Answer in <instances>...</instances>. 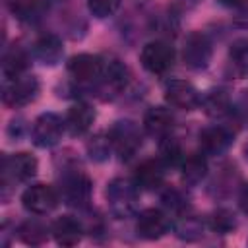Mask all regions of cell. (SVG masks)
Returning <instances> with one entry per match:
<instances>
[{
    "mask_svg": "<svg viewBox=\"0 0 248 248\" xmlns=\"http://www.w3.org/2000/svg\"><path fill=\"white\" fill-rule=\"evenodd\" d=\"M95 122V110L85 103H76L68 108L66 128L72 136H83Z\"/></svg>",
    "mask_w": 248,
    "mask_h": 248,
    "instance_id": "ac0fdd59",
    "label": "cell"
},
{
    "mask_svg": "<svg viewBox=\"0 0 248 248\" xmlns=\"http://www.w3.org/2000/svg\"><path fill=\"white\" fill-rule=\"evenodd\" d=\"M39 95V79L35 76H17L14 79H8L2 91V101L8 107H23L35 101Z\"/></svg>",
    "mask_w": 248,
    "mask_h": 248,
    "instance_id": "ba28073f",
    "label": "cell"
},
{
    "mask_svg": "<svg viewBox=\"0 0 248 248\" xmlns=\"http://www.w3.org/2000/svg\"><path fill=\"white\" fill-rule=\"evenodd\" d=\"M238 203H240V209H242V213L248 217V184L242 188V192H240V198H238Z\"/></svg>",
    "mask_w": 248,
    "mask_h": 248,
    "instance_id": "1f68e13d",
    "label": "cell"
},
{
    "mask_svg": "<svg viewBox=\"0 0 248 248\" xmlns=\"http://www.w3.org/2000/svg\"><path fill=\"white\" fill-rule=\"evenodd\" d=\"M209 227L219 234L232 232L236 229V217H234V213L231 209H225V207L215 209L211 213V217H209Z\"/></svg>",
    "mask_w": 248,
    "mask_h": 248,
    "instance_id": "484cf974",
    "label": "cell"
},
{
    "mask_svg": "<svg viewBox=\"0 0 248 248\" xmlns=\"http://www.w3.org/2000/svg\"><path fill=\"white\" fill-rule=\"evenodd\" d=\"M60 198L70 207H85L91 200V180L78 169H72L60 178Z\"/></svg>",
    "mask_w": 248,
    "mask_h": 248,
    "instance_id": "7a4b0ae2",
    "label": "cell"
},
{
    "mask_svg": "<svg viewBox=\"0 0 248 248\" xmlns=\"http://www.w3.org/2000/svg\"><path fill=\"white\" fill-rule=\"evenodd\" d=\"M37 2L39 0H6V6L10 8V12L14 16L23 19V17H27V16H31L35 12Z\"/></svg>",
    "mask_w": 248,
    "mask_h": 248,
    "instance_id": "f546056e",
    "label": "cell"
},
{
    "mask_svg": "<svg viewBox=\"0 0 248 248\" xmlns=\"http://www.w3.org/2000/svg\"><path fill=\"white\" fill-rule=\"evenodd\" d=\"M107 202L110 211L116 217H128L136 209L138 202V184L128 178H114L107 186Z\"/></svg>",
    "mask_w": 248,
    "mask_h": 248,
    "instance_id": "6da1fadb",
    "label": "cell"
},
{
    "mask_svg": "<svg viewBox=\"0 0 248 248\" xmlns=\"http://www.w3.org/2000/svg\"><path fill=\"white\" fill-rule=\"evenodd\" d=\"M182 180L184 184L196 186L200 184L207 174V161L203 153H190L182 159Z\"/></svg>",
    "mask_w": 248,
    "mask_h": 248,
    "instance_id": "d6986e66",
    "label": "cell"
},
{
    "mask_svg": "<svg viewBox=\"0 0 248 248\" xmlns=\"http://www.w3.org/2000/svg\"><path fill=\"white\" fill-rule=\"evenodd\" d=\"M64 54V46H62V41L48 33V35H41L35 43H33V56L43 62L45 66H56L60 62Z\"/></svg>",
    "mask_w": 248,
    "mask_h": 248,
    "instance_id": "e0dca14e",
    "label": "cell"
},
{
    "mask_svg": "<svg viewBox=\"0 0 248 248\" xmlns=\"http://www.w3.org/2000/svg\"><path fill=\"white\" fill-rule=\"evenodd\" d=\"M172 126H174V116L165 107H151L143 114V128L149 136L163 140L172 132Z\"/></svg>",
    "mask_w": 248,
    "mask_h": 248,
    "instance_id": "5bb4252c",
    "label": "cell"
},
{
    "mask_svg": "<svg viewBox=\"0 0 248 248\" xmlns=\"http://www.w3.org/2000/svg\"><path fill=\"white\" fill-rule=\"evenodd\" d=\"M17 234L19 238L25 242V244H31V246H37V244H43L46 238H48V227L37 219H29V221H23L17 229Z\"/></svg>",
    "mask_w": 248,
    "mask_h": 248,
    "instance_id": "cb8c5ba5",
    "label": "cell"
},
{
    "mask_svg": "<svg viewBox=\"0 0 248 248\" xmlns=\"http://www.w3.org/2000/svg\"><path fill=\"white\" fill-rule=\"evenodd\" d=\"M159 159L165 163V167H174L176 163L182 161V149H180V143L174 140V138H163L161 140V145H159Z\"/></svg>",
    "mask_w": 248,
    "mask_h": 248,
    "instance_id": "4316f807",
    "label": "cell"
},
{
    "mask_svg": "<svg viewBox=\"0 0 248 248\" xmlns=\"http://www.w3.org/2000/svg\"><path fill=\"white\" fill-rule=\"evenodd\" d=\"M232 141L231 130L225 126H209L200 132V149L203 155H221Z\"/></svg>",
    "mask_w": 248,
    "mask_h": 248,
    "instance_id": "4fadbf2b",
    "label": "cell"
},
{
    "mask_svg": "<svg viewBox=\"0 0 248 248\" xmlns=\"http://www.w3.org/2000/svg\"><path fill=\"white\" fill-rule=\"evenodd\" d=\"M83 225L72 215H62L52 223V236L60 246H76L81 240Z\"/></svg>",
    "mask_w": 248,
    "mask_h": 248,
    "instance_id": "2e32d148",
    "label": "cell"
},
{
    "mask_svg": "<svg viewBox=\"0 0 248 248\" xmlns=\"http://www.w3.org/2000/svg\"><path fill=\"white\" fill-rule=\"evenodd\" d=\"M140 62L149 74L163 76L174 64V50L165 41H151L141 48Z\"/></svg>",
    "mask_w": 248,
    "mask_h": 248,
    "instance_id": "277c9868",
    "label": "cell"
},
{
    "mask_svg": "<svg viewBox=\"0 0 248 248\" xmlns=\"http://www.w3.org/2000/svg\"><path fill=\"white\" fill-rule=\"evenodd\" d=\"M174 232L180 240H186V242H196L203 236V223L198 219V217H192V215H180V219L176 221L174 225Z\"/></svg>",
    "mask_w": 248,
    "mask_h": 248,
    "instance_id": "603a6c76",
    "label": "cell"
},
{
    "mask_svg": "<svg viewBox=\"0 0 248 248\" xmlns=\"http://www.w3.org/2000/svg\"><path fill=\"white\" fill-rule=\"evenodd\" d=\"M169 231V217L161 209H143L136 221V232L143 240H157Z\"/></svg>",
    "mask_w": 248,
    "mask_h": 248,
    "instance_id": "7c38bea8",
    "label": "cell"
},
{
    "mask_svg": "<svg viewBox=\"0 0 248 248\" xmlns=\"http://www.w3.org/2000/svg\"><path fill=\"white\" fill-rule=\"evenodd\" d=\"M39 163L31 153H14L4 157L2 161V184L8 186V182H27L37 174Z\"/></svg>",
    "mask_w": 248,
    "mask_h": 248,
    "instance_id": "52a82bcc",
    "label": "cell"
},
{
    "mask_svg": "<svg viewBox=\"0 0 248 248\" xmlns=\"http://www.w3.org/2000/svg\"><path fill=\"white\" fill-rule=\"evenodd\" d=\"M27 66H29V58H27L25 50L19 46H12L2 58V72H4L6 79H14V78L21 76L27 70Z\"/></svg>",
    "mask_w": 248,
    "mask_h": 248,
    "instance_id": "7402d4cb",
    "label": "cell"
},
{
    "mask_svg": "<svg viewBox=\"0 0 248 248\" xmlns=\"http://www.w3.org/2000/svg\"><path fill=\"white\" fill-rule=\"evenodd\" d=\"M165 101L180 110H194L202 105L200 91L186 79H170L165 85Z\"/></svg>",
    "mask_w": 248,
    "mask_h": 248,
    "instance_id": "30bf717a",
    "label": "cell"
},
{
    "mask_svg": "<svg viewBox=\"0 0 248 248\" xmlns=\"http://www.w3.org/2000/svg\"><path fill=\"white\" fill-rule=\"evenodd\" d=\"M163 203H165V207H169L172 213H178V215H184L186 209H188V198L180 190L165 192L163 194Z\"/></svg>",
    "mask_w": 248,
    "mask_h": 248,
    "instance_id": "83f0119b",
    "label": "cell"
},
{
    "mask_svg": "<svg viewBox=\"0 0 248 248\" xmlns=\"http://www.w3.org/2000/svg\"><path fill=\"white\" fill-rule=\"evenodd\" d=\"M66 68H68V74L78 81H95V79L103 78L105 62L95 54L81 52V54L72 56L68 60Z\"/></svg>",
    "mask_w": 248,
    "mask_h": 248,
    "instance_id": "8fae6325",
    "label": "cell"
},
{
    "mask_svg": "<svg viewBox=\"0 0 248 248\" xmlns=\"http://www.w3.org/2000/svg\"><path fill=\"white\" fill-rule=\"evenodd\" d=\"M229 70L234 78L248 76V37L236 39L229 48Z\"/></svg>",
    "mask_w": 248,
    "mask_h": 248,
    "instance_id": "ffe728a7",
    "label": "cell"
},
{
    "mask_svg": "<svg viewBox=\"0 0 248 248\" xmlns=\"http://www.w3.org/2000/svg\"><path fill=\"white\" fill-rule=\"evenodd\" d=\"M66 128V120H62L54 112H45L35 118L31 128V140L37 147H52L62 140Z\"/></svg>",
    "mask_w": 248,
    "mask_h": 248,
    "instance_id": "5b68a950",
    "label": "cell"
},
{
    "mask_svg": "<svg viewBox=\"0 0 248 248\" xmlns=\"http://www.w3.org/2000/svg\"><path fill=\"white\" fill-rule=\"evenodd\" d=\"M85 147H87V155H89L91 161L103 163V161L108 159V153H110V149H112V143H110L108 134H107V136H105V134H97V136H93V138L87 141Z\"/></svg>",
    "mask_w": 248,
    "mask_h": 248,
    "instance_id": "d4e9b609",
    "label": "cell"
},
{
    "mask_svg": "<svg viewBox=\"0 0 248 248\" xmlns=\"http://www.w3.org/2000/svg\"><path fill=\"white\" fill-rule=\"evenodd\" d=\"M60 194L48 184H31L21 194V203L29 213L46 215L58 205Z\"/></svg>",
    "mask_w": 248,
    "mask_h": 248,
    "instance_id": "9c48e42d",
    "label": "cell"
},
{
    "mask_svg": "<svg viewBox=\"0 0 248 248\" xmlns=\"http://www.w3.org/2000/svg\"><path fill=\"white\" fill-rule=\"evenodd\" d=\"M236 110L242 114V116H248V89H244L236 101Z\"/></svg>",
    "mask_w": 248,
    "mask_h": 248,
    "instance_id": "4dcf8cb0",
    "label": "cell"
},
{
    "mask_svg": "<svg viewBox=\"0 0 248 248\" xmlns=\"http://www.w3.org/2000/svg\"><path fill=\"white\" fill-rule=\"evenodd\" d=\"M163 180H165V163L161 159H145L143 163L138 165L134 176L138 188L155 190L163 184Z\"/></svg>",
    "mask_w": 248,
    "mask_h": 248,
    "instance_id": "9a60e30c",
    "label": "cell"
},
{
    "mask_svg": "<svg viewBox=\"0 0 248 248\" xmlns=\"http://www.w3.org/2000/svg\"><path fill=\"white\" fill-rule=\"evenodd\" d=\"M211 41L202 31H192L186 35L182 45V60L192 70H203L211 62Z\"/></svg>",
    "mask_w": 248,
    "mask_h": 248,
    "instance_id": "3957f363",
    "label": "cell"
},
{
    "mask_svg": "<svg viewBox=\"0 0 248 248\" xmlns=\"http://www.w3.org/2000/svg\"><path fill=\"white\" fill-rule=\"evenodd\" d=\"M242 153H244V157H246V161H248V141L244 143V147H242Z\"/></svg>",
    "mask_w": 248,
    "mask_h": 248,
    "instance_id": "d6a6232c",
    "label": "cell"
},
{
    "mask_svg": "<svg viewBox=\"0 0 248 248\" xmlns=\"http://www.w3.org/2000/svg\"><path fill=\"white\" fill-rule=\"evenodd\" d=\"M108 138L112 143V149L122 157V159H130L132 155H136V151L141 145V134L140 128L130 122V120H118L110 130H108Z\"/></svg>",
    "mask_w": 248,
    "mask_h": 248,
    "instance_id": "8992f818",
    "label": "cell"
},
{
    "mask_svg": "<svg viewBox=\"0 0 248 248\" xmlns=\"http://www.w3.org/2000/svg\"><path fill=\"white\" fill-rule=\"evenodd\" d=\"M202 107H203L205 114L219 118L231 110V97L225 89H211L202 97Z\"/></svg>",
    "mask_w": 248,
    "mask_h": 248,
    "instance_id": "44dd1931",
    "label": "cell"
},
{
    "mask_svg": "<svg viewBox=\"0 0 248 248\" xmlns=\"http://www.w3.org/2000/svg\"><path fill=\"white\" fill-rule=\"evenodd\" d=\"M120 2H122V0H87V8H89V12H91L95 17L103 19V17L112 16V14L118 10Z\"/></svg>",
    "mask_w": 248,
    "mask_h": 248,
    "instance_id": "f1b7e54d",
    "label": "cell"
}]
</instances>
